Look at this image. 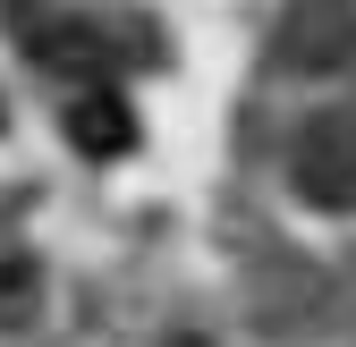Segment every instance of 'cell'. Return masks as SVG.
Listing matches in <instances>:
<instances>
[{"mask_svg":"<svg viewBox=\"0 0 356 347\" xmlns=\"http://www.w3.org/2000/svg\"><path fill=\"white\" fill-rule=\"evenodd\" d=\"M26 296H34V271H0V330L26 322Z\"/></svg>","mask_w":356,"mask_h":347,"instance_id":"277c9868","label":"cell"},{"mask_svg":"<svg viewBox=\"0 0 356 347\" xmlns=\"http://www.w3.org/2000/svg\"><path fill=\"white\" fill-rule=\"evenodd\" d=\"M289 187L323 212H356V110H323L289 144Z\"/></svg>","mask_w":356,"mask_h":347,"instance_id":"6da1fadb","label":"cell"},{"mask_svg":"<svg viewBox=\"0 0 356 347\" xmlns=\"http://www.w3.org/2000/svg\"><path fill=\"white\" fill-rule=\"evenodd\" d=\"M68 144L94 153V161H111V153L136 144V119H127V102L111 94V85H85V94L68 102Z\"/></svg>","mask_w":356,"mask_h":347,"instance_id":"3957f363","label":"cell"},{"mask_svg":"<svg viewBox=\"0 0 356 347\" xmlns=\"http://www.w3.org/2000/svg\"><path fill=\"white\" fill-rule=\"evenodd\" d=\"M280 60L289 68H348L356 60V0H289Z\"/></svg>","mask_w":356,"mask_h":347,"instance_id":"7a4b0ae2","label":"cell"}]
</instances>
